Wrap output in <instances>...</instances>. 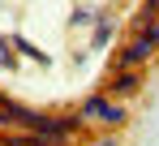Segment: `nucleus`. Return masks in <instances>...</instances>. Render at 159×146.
<instances>
[{
	"mask_svg": "<svg viewBox=\"0 0 159 146\" xmlns=\"http://www.w3.org/2000/svg\"><path fill=\"white\" fill-rule=\"evenodd\" d=\"M86 125H107V129H116V125L129 121V112H125V103H116V95H90L86 103H82L78 112Z\"/></svg>",
	"mask_w": 159,
	"mask_h": 146,
	"instance_id": "obj_1",
	"label": "nucleus"
},
{
	"mask_svg": "<svg viewBox=\"0 0 159 146\" xmlns=\"http://www.w3.org/2000/svg\"><path fill=\"white\" fill-rule=\"evenodd\" d=\"M82 125H86L82 116H43V125H39V138H43L48 146H56V142H69V138L82 129Z\"/></svg>",
	"mask_w": 159,
	"mask_h": 146,
	"instance_id": "obj_2",
	"label": "nucleus"
},
{
	"mask_svg": "<svg viewBox=\"0 0 159 146\" xmlns=\"http://www.w3.org/2000/svg\"><path fill=\"white\" fill-rule=\"evenodd\" d=\"M151 52H155V43H146V39L138 34L133 43H125V48L116 52V69H142V65L151 60Z\"/></svg>",
	"mask_w": 159,
	"mask_h": 146,
	"instance_id": "obj_3",
	"label": "nucleus"
},
{
	"mask_svg": "<svg viewBox=\"0 0 159 146\" xmlns=\"http://www.w3.org/2000/svg\"><path fill=\"white\" fill-rule=\"evenodd\" d=\"M138 86H142V69H116V77L107 82V95L129 99V95H138Z\"/></svg>",
	"mask_w": 159,
	"mask_h": 146,
	"instance_id": "obj_4",
	"label": "nucleus"
},
{
	"mask_svg": "<svg viewBox=\"0 0 159 146\" xmlns=\"http://www.w3.org/2000/svg\"><path fill=\"white\" fill-rule=\"evenodd\" d=\"M0 69H4V73L17 69V48H13V39H9V34H0Z\"/></svg>",
	"mask_w": 159,
	"mask_h": 146,
	"instance_id": "obj_5",
	"label": "nucleus"
},
{
	"mask_svg": "<svg viewBox=\"0 0 159 146\" xmlns=\"http://www.w3.org/2000/svg\"><path fill=\"white\" fill-rule=\"evenodd\" d=\"M9 39H13V48H17V56H34L39 65H48V52H39V48H34V43L26 39V34H9Z\"/></svg>",
	"mask_w": 159,
	"mask_h": 146,
	"instance_id": "obj_6",
	"label": "nucleus"
},
{
	"mask_svg": "<svg viewBox=\"0 0 159 146\" xmlns=\"http://www.w3.org/2000/svg\"><path fill=\"white\" fill-rule=\"evenodd\" d=\"M142 39H146V43H155V48H159V17H151V22H146V30H142Z\"/></svg>",
	"mask_w": 159,
	"mask_h": 146,
	"instance_id": "obj_7",
	"label": "nucleus"
},
{
	"mask_svg": "<svg viewBox=\"0 0 159 146\" xmlns=\"http://www.w3.org/2000/svg\"><path fill=\"white\" fill-rule=\"evenodd\" d=\"M107 39H112V26H107V22H99V30H95V48H103Z\"/></svg>",
	"mask_w": 159,
	"mask_h": 146,
	"instance_id": "obj_8",
	"label": "nucleus"
},
{
	"mask_svg": "<svg viewBox=\"0 0 159 146\" xmlns=\"http://www.w3.org/2000/svg\"><path fill=\"white\" fill-rule=\"evenodd\" d=\"M86 146H120V142H116V138L107 133V138H95V142H86Z\"/></svg>",
	"mask_w": 159,
	"mask_h": 146,
	"instance_id": "obj_9",
	"label": "nucleus"
}]
</instances>
